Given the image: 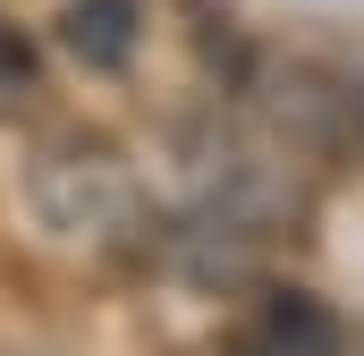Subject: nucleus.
<instances>
[{"label": "nucleus", "instance_id": "obj_1", "mask_svg": "<svg viewBox=\"0 0 364 356\" xmlns=\"http://www.w3.org/2000/svg\"><path fill=\"white\" fill-rule=\"evenodd\" d=\"M60 43H68L85 68H127L136 43H144V9H136V0H68Z\"/></svg>", "mask_w": 364, "mask_h": 356}]
</instances>
